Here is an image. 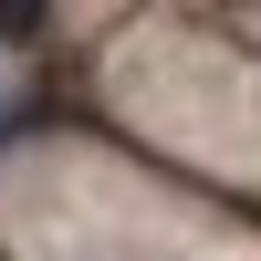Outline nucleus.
Listing matches in <instances>:
<instances>
[{
    "mask_svg": "<svg viewBox=\"0 0 261 261\" xmlns=\"http://www.w3.org/2000/svg\"><path fill=\"white\" fill-rule=\"evenodd\" d=\"M42 11H53V0H0V42H32Z\"/></svg>",
    "mask_w": 261,
    "mask_h": 261,
    "instance_id": "1",
    "label": "nucleus"
}]
</instances>
